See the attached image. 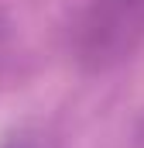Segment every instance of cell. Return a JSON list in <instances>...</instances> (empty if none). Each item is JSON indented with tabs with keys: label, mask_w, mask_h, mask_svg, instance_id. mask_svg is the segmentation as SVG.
<instances>
[{
	"label": "cell",
	"mask_w": 144,
	"mask_h": 148,
	"mask_svg": "<svg viewBox=\"0 0 144 148\" xmlns=\"http://www.w3.org/2000/svg\"><path fill=\"white\" fill-rule=\"evenodd\" d=\"M0 148H62V145H58V138H52L38 124H17L14 131L3 134Z\"/></svg>",
	"instance_id": "7a4b0ae2"
},
{
	"label": "cell",
	"mask_w": 144,
	"mask_h": 148,
	"mask_svg": "<svg viewBox=\"0 0 144 148\" xmlns=\"http://www.w3.org/2000/svg\"><path fill=\"white\" fill-rule=\"evenodd\" d=\"M144 48V0H86L72 24V62L103 76Z\"/></svg>",
	"instance_id": "6da1fadb"
},
{
	"label": "cell",
	"mask_w": 144,
	"mask_h": 148,
	"mask_svg": "<svg viewBox=\"0 0 144 148\" xmlns=\"http://www.w3.org/2000/svg\"><path fill=\"white\" fill-rule=\"evenodd\" d=\"M7 28H10V24H7V14L0 10V45H3V38H7Z\"/></svg>",
	"instance_id": "3957f363"
},
{
	"label": "cell",
	"mask_w": 144,
	"mask_h": 148,
	"mask_svg": "<svg viewBox=\"0 0 144 148\" xmlns=\"http://www.w3.org/2000/svg\"><path fill=\"white\" fill-rule=\"evenodd\" d=\"M137 141L144 145V121H141V127H137Z\"/></svg>",
	"instance_id": "277c9868"
}]
</instances>
